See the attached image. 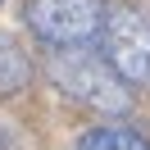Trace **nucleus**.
<instances>
[{"label": "nucleus", "instance_id": "nucleus-1", "mask_svg": "<svg viewBox=\"0 0 150 150\" xmlns=\"http://www.w3.org/2000/svg\"><path fill=\"white\" fill-rule=\"evenodd\" d=\"M46 73L73 105L100 114V118H123L132 109V86L91 46H55V50H46Z\"/></svg>", "mask_w": 150, "mask_h": 150}, {"label": "nucleus", "instance_id": "nucleus-2", "mask_svg": "<svg viewBox=\"0 0 150 150\" xmlns=\"http://www.w3.org/2000/svg\"><path fill=\"white\" fill-rule=\"evenodd\" d=\"M100 55L127 86H150V14L132 0H118L105 9L100 23Z\"/></svg>", "mask_w": 150, "mask_h": 150}, {"label": "nucleus", "instance_id": "nucleus-3", "mask_svg": "<svg viewBox=\"0 0 150 150\" xmlns=\"http://www.w3.org/2000/svg\"><path fill=\"white\" fill-rule=\"evenodd\" d=\"M105 0H23V23L46 50L55 46H91L105 23Z\"/></svg>", "mask_w": 150, "mask_h": 150}, {"label": "nucleus", "instance_id": "nucleus-5", "mask_svg": "<svg viewBox=\"0 0 150 150\" xmlns=\"http://www.w3.org/2000/svg\"><path fill=\"white\" fill-rule=\"evenodd\" d=\"M32 55L23 50V41L14 32H0V96H18L32 82Z\"/></svg>", "mask_w": 150, "mask_h": 150}, {"label": "nucleus", "instance_id": "nucleus-4", "mask_svg": "<svg viewBox=\"0 0 150 150\" xmlns=\"http://www.w3.org/2000/svg\"><path fill=\"white\" fill-rule=\"evenodd\" d=\"M77 150H150V137L123 118H105L77 137Z\"/></svg>", "mask_w": 150, "mask_h": 150}]
</instances>
